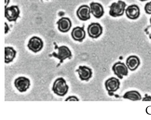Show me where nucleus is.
Listing matches in <instances>:
<instances>
[{"instance_id":"f257e3e1","label":"nucleus","mask_w":151,"mask_h":120,"mask_svg":"<svg viewBox=\"0 0 151 120\" xmlns=\"http://www.w3.org/2000/svg\"><path fill=\"white\" fill-rule=\"evenodd\" d=\"M53 44L55 51L49 54L48 56L54 57L59 60V62L57 65V67H58L65 59H70L72 57V54L70 49L67 46L65 45L58 46L55 42H54Z\"/></svg>"},{"instance_id":"f03ea898","label":"nucleus","mask_w":151,"mask_h":120,"mask_svg":"<svg viewBox=\"0 0 151 120\" xmlns=\"http://www.w3.org/2000/svg\"><path fill=\"white\" fill-rule=\"evenodd\" d=\"M69 88L65 80L63 77H59L54 82L52 90L57 95L63 97L67 94Z\"/></svg>"},{"instance_id":"7ed1b4c3","label":"nucleus","mask_w":151,"mask_h":120,"mask_svg":"<svg viewBox=\"0 0 151 120\" xmlns=\"http://www.w3.org/2000/svg\"><path fill=\"white\" fill-rule=\"evenodd\" d=\"M126 6V3L121 0L112 3L109 6V15L114 17L123 15Z\"/></svg>"},{"instance_id":"20e7f679","label":"nucleus","mask_w":151,"mask_h":120,"mask_svg":"<svg viewBox=\"0 0 151 120\" xmlns=\"http://www.w3.org/2000/svg\"><path fill=\"white\" fill-rule=\"evenodd\" d=\"M120 82L119 79L111 77L108 79L105 82V88L110 96H114V92L119 88Z\"/></svg>"},{"instance_id":"39448f33","label":"nucleus","mask_w":151,"mask_h":120,"mask_svg":"<svg viewBox=\"0 0 151 120\" xmlns=\"http://www.w3.org/2000/svg\"><path fill=\"white\" fill-rule=\"evenodd\" d=\"M15 87L20 92H26L30 85L29 79L24 76H19L15 79L14 81Z\"/></svg>"},{"instance_id":"423d86ee","label":"nucleus","mask_w":151,"mask_h":120,"mask_svg":"<svg viewBox=\"0 0 151 120\" xmlns=\"http://www.w3.org/2000/svg\"><path fill=\"white\" fill-rule=\"evenodd\" d=\"M112 70L114 74L121 79H123L124 76H127L128 73L127 67L124 62L120 61L114 63Z\"/></svg>"},{"instance_id":"0eeeda50","label":"nucleus","mask_w":151,"mask_h":120,"mask_svg":"<svg viewBox=\"0 0 151 120\" xmlns=\"http://www.w3.org/2000/svg\"><path fill=\"white\" fill-rule=\"evenodd\" d=\"M20 13L17 5H13L5 8V17L9 21H16L19 17Z\"/></svg>"},{"instance_id":"6e6552de","label":"nucleus","mask_w":151,"mask_h":120,"mask_svg":"<svg viewBox=\"0 0 151 120\" xmlns=\"http://www.w3.org/2000/svg\"><path fill=\"white\" fill-rule=\"evenodd\" d=\"M43 46L42 40L40 38L37 36H33L30 38L27 44L28 48L35 53L41 50Z\"/></svg>"},{"instance_id":"1a4fd4ad","label":"nucleus","mask_w":151,"mask_h":120,"mask_svg":"<svg viewBox=\"0 0 151 120\" xmlns=\"http://www.w3.org/2000/svg\"><path fill=\"white\" fill-rule=\"evenodd\" d=\"M81 80L88 81L92 77L93 72L91 69L85 65H80L76 70Z\"/></svg>"},{"instance_id":"9d476101","label":"nucleus","mask_w":151,"mask_h":120,"mask_svg":"<svg viewBox=\"0 0 151 120\" xmlns=\"http://www.w3.org/2000/svg\"><path fill=\"white\" fill-rule=\"evenodd\" d=\"M102 32V27L98 23H92L88 26L87 28L88 35L92 38H98L101 35Z\"/></svg>"},{"instance_id":"9b49d317","label":"nucleus","mask_w":151,"mask_h":120,"mask_svg":"<svg viewBox=\"0 0 151 120\" xmlns=\"http://www.w3.org/2000/svg\"><path fill=\"white\" fill-rule=\"evenodd\" d=\"M91 10L90 7L87 5H83L80 6L76 11V15L79 19L86 21L91 18Z\"/></svg>"},{"instance_id":"f8f14e48","label":"nucleus","mask_w":151,"mask_h":120,"mask_svg":"<svg viewBox=\"0 0 151 120\" xmlns=\"http://www.w3.org/2000/svg\"><path fill=\"white\" fill-rule=\"evenodd\" d=\"M58 30L61 32L65 33L68 32L72 26L71 21L69 18L63 17L57 22Z\"/></svg>"},{"instance_id":"ddd939ff","label":"nucleus","mask_w":151,"mask_h":120,"mask_svg":"<svg viewBox=\"0 0 151 120\" xmlns=\"http://www.w3.org/2000/svg\"><path fill=\"white\" fill-rule=\"evenodd\" d=\"M125 11L127 17L132 20L137 19L140 14L139 7L134 4L129 6L126 9Z\"/></svg>"},{"instance_id":"4468645a","label":"nucleus","mask_w":151,"mask_h":120,"mask_svg":"<svg viewBox=\"0 0 151 120\" xmlns=\"http://www.w3.org/2000/svg\"><path fill=\"white\" fill-rule=\"evenodd\" d=\"M91 13L96 18H101L104 13L103 7L100 4L92 2L90 4Z\"/></svg>"},{"instance_id":"2eb2a0df","label":"nucleus","mask_w":151,"mask_h":120,"mask_svg":"<svg viewBox=\"0 0 151 120\" xmlns=\"http://www.w3.org/2000/svg\"><path fill=\"white\" fill-rule=\"evenodd\" d=\"M84 27L76 26L73 28L71 32V36L74 40L82 42L86 37Z\"/></svg>"},{"instance_id":"dca6fc26","label":"nucleus","mask_w":151,"mask_h":120,"mask_svg":"<svg viewBox=\"0 0 151 120\" xmlns=\"http://www.w3.org/2000/svg\"><path fill=\"white\" fill-rule=\"evenodd\" d=\"M140 63L139 58L135 55L129 56L126 59V65L128 68L131 71L135 70L139 65Z\"/></svg>"},{"instance_id":"f3484780","label":"nucleus","mask_w":151,"mask_h":120,"mask_svg":"<svg viewBox=\"0 0 151 120\" xmlns=\"http://www.w3.org/2000/svg\"><path fill=\"white\" fill-rule=\"evenodd\" d=\"M16 51L13 47L6 46L5 48V63L8 64L12 62L16 57Z\"/></svg>"},{"instance_id":"a211bd4d","label":"nucleus","mask_w":151,"mask_h":120,"mask_svg":"<svg viewBox=\"0 0 151 120\" xmlns=\"http://www.w3.org/2000/svg\"><path fill=\"white\" fill-rule=\"evenodd\" d=\"M122 97L132 101L140 100L142 99L140 93L136 90H131L127 92L122 96Z\"/></svg>"},{"instance_id":"6ab92c4d","label":"nucleus","mask_w":151,"mask_h":120,"mask_svg":"<svg viewBox=\"0 0 151 120\" xmlns=\"http://www.w3.org/2000/svg\"><path fill=\"white\" fill-rule=\"evenodd\" d=\"M145 13L148 14H151V1L147 3L144 6Z\"/></svg>"},{"instance_id":"aec40b11","label":"nucleus","mask_w":151,"mask_h":120,"mask_svg":"<svg viewBox=\"0 0 151 120\" xmlns=\"http://www.w3.org/2000/svg\"><path fill=\"white\" fill-rule=\"evenodd\" d=\"M79 99L76 96L72 95L68 97L65 100V101H79Z\"/></svg>"},{"instance_id":"412c9836","label":"nucleus","mask_w":151,"mask_h":120,"mask_svg":"<svg viewBox=\"0 0 151 120\" xmlns=\"http://www.w3.org/2000/svg\"><path fill=\"white\" fill-rule=\"evenodd\" d=\"M142 101H151V96L147 94H145V96L142 99Z\"/></svg>"},{"instance_id":"4be33fe9","label":"nucleus","mask_w":151,"mask_h":120,"mask_svg":"<svg viewBox=\"0 0 151 120\" xmlns=\"http://www.w3.org/2000/svg\"><path fill=\"white\" fill-rule=\"evenodd\" d=\"M10 28L8 24L6 23H5V34H6L9 31Z\"/></svg>"},{"instance_id":"5701e85b","label":"nucleus","mask_w":151,"mask_h":120,"mask_svg":"<svg viewBox=\"0 0 151 120\" xmlns=\"http://www.w3.org/2000/svg\"><path fill=\"white\" fill-rule=\"evenodd\" d=\"M10 2V0H5V8L6 7Z\"/></svg>"},{"instance_id":"b1692460","label":"nucleus","mask_w":151,"mask_h":120,"mask_svg":"<svg viewBox=\"0 0 151 120\" xmlns=\"http://www.w3.org/2000/svg\"><path fill=\"white\" fill-rule=\"evenodd\" d=\"M58 15L59 16H62L64 15V12L62 11L59 12Z\"/></svg>"},{"instance_id":"393cba45","label":"nucleus","mask_w":151,"mask_h":120,"mask_svg":"<svg viewBox=\"0 0 151 120\" xmlns=\"http://www.w3.org/2000/svg\"><path fill=\"white\" fill-rule=\"evenodd\" d=\"M149 37L150 39L151 40V32L149 34Z\"/></svg>"},{"instance_id":"a878e982","label":"nucleus","mask_w":151,"mask_h":120,"mask_svg":"<svg viewBox=\"0 0 151 120\" xmlns=\"http://www.w3.org/2000/svg\"><path fill=\"white\" fill-rule=\"evenodd\" d=\"M139 1H145L148 0H139Z\"/></svg>"},{"instance_id":"bb28decb","label":"nucleus","mask_w":151,"mask_h":120,"mask_svg":"<svg viewBox=\"0 0 151 120\" xmlns=\"http://www.w3.org/2000/svg\"><path fill=\"white\" fill-rule=\"evenodd\" d=\"M150 23L151 24V17L150 18Z\"/></svg>"},{"instance_id":"cd10ccee","label":"nucleus","mask_w":151,"mask_h":120,"mask_svg":"<svg viewBox=\"0 0 151 120\" xmlns=\"http://www.w3.org/2000/svg\"></svg>"}]
</instances>
